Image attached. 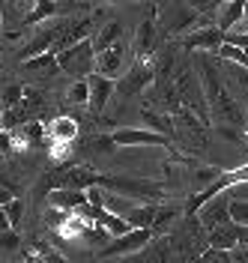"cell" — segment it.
I'll list each match as a JSON object with an SVG mask.
<instances>
[{
	"instance_id": "cell-1",
	"label": "cell",
	"mask_w": 248,
	"mask_h": 263,
	"mask_svg": "<svg viewBox=\"0 0 248 263\" xmlns=\"http://www.w3.org/2000/svg\"><path fill=\"white\" fill-rule=\"evenodd\" d=\"M198 72L203 96H206V108H209V117L215 120V126H227V129H236L245 135L248 120L242 114V105L224 87L227 78H224V69L218 66V60L209 57V54H198Z\"/></svg>"
},
{
	"instance_id": "cell-2",
	"label": "cell",
	"mask_w": 248,
	"mask_h": 263,
	"mask_svg": "<svg viewBox=\"0 0 248 263\" xmlns=\"http://www.w3.org/2000/svg\"><path fill=\"white\" fill-rule=\"evenodd\" d=\"M102 192H114V195H123V197H132L138 203H149V206H159L170 192L167 185L156 180H144V177H120V174H99L96 180Z\"/></svg>"
},
{
	"instance_id": "cell-3",
	"label": "cell",
	"mask_w": 248,
	"mask_h": 263,
	"mask_svg": "<svg viewBox=\"0 0 248 263\" xmlns=\"http://www.w3.org/2000/svg\"><path fill=\"white\" fill-rule=\"evenodd\" d=\"M57 66L60 72L66 75H75V81H87L93 72H96V51H93V42H78L72 48L60 51L57 54Z\"/></svg>"
},
{
	"instance_id": "cell-4",
	"label": "cell",
	"mask_w": 248,
	"mask_h": 263,
	"mask_svg": "<svg viewBox=\"0 0 248 263\" xmlns=\"http://www.w3.org/2000/svg\"><path fill=\"white\" fill-rule=\"evenodd\" d=\"M170 120H174V141H177L180 147H185L188 153H198V149L206 147V126H203L192 111L177 108V111L170 114Z\"/></svg>"
},
{
	"instance_id": "cell-5",
	"label": "cell",
	"mask_w": 248,
	"mask_h": 263,
	"mask_svg": "<svg viewBox=\"0 0 248 263\" xmlns=\"http://www.w3.org/2000/svg\"><path fill=\"white\" fill-rule=\"evenodd\" d=\"M156 81V57H147V60H135L132 66H129V72L117 81V93L120 96H138L144 87H149V84Z\"/></svg>"
},
{
	"instance_id": "cell-6",
	"label": "cell",
	"mask_w": 248,
	"mask_h": 263,
	"mask_svg": "<svg viewBox=\"0 0 248 263\" xmlns=\"http://www.w3.org/2000/svg\"><path fill=\"white\" fill-rule=\"evenodd\" d=\"M152 242V230H129L126 236H117L111 239L105 248H99L102 257H132V254H141L144 248Z\"/></svg>"
},
{
	"instance_id": "cell-7",
	"label": "cell",
	"mask_w": 248,
	"mask_h": 263,
	"mask_svg": "<svg viewBox=\"0 0 248 263\" xmlns=\"http://www.w3.org/2000/svg\"><path fill=\"white\" fill-rule=\"evenodd\" d=\"M111 141H114V147H165L174 153V144L167 138L149 129H117L111 132Z\"/></svg>"
},
{
	"instance_id": "cell-8",
	"label": "cell",
	"mask_w": 248,
	"mask_h": 263,
	"mask_svg": "<svg viewBox=\"0 0 248 263\" xmlns=\"http://www.w3.org/2000/svg\"><path fill=\"white\" fill-rule=\"evenodd\" d=\"M156 48H159V21H156V15H147L141 24H138V30H135L132 57L135 60L156 57Z\"/></svg>"
},
{
	"instance_id": "cell-9",
	"label": "cell",
	"mask_w": 248,
	"mask_h": 263,
	"mask_svg": "<svg viewBox=\"0 0 248 263\" xmlns=\"http://www.w3.org/2000/svg\"><path fill=\"white\" fill-rule=\"evenodd\" d=\"M96 75L108 78V81H117V78L126 75V45L123 42L96 54Z\"/></svg>"
},
{
	"instance_id": "cell-10",
	"label": "cell",
	"mask_w": 248,
	"mask_h": 263,
	"mask_svg": "<svg viewBox=\"0 0 248 263\" xmlns=\"http://www.w3.org/2000/svg\"><path fill=\"white\" fill-rule=\"evenodd\" d=\"M198 221L209 230V233H213L215 228H221V224H227V221H231V195H218V197H213L206 206H200Z\"/></svg>"
},
{
	"instance_id": "cell-11",
	"label": "cell",
	"mask_w": 248,
	"mask_h": 263,
	"mask_svg": "<svg viewBox=\"0 0 248 263\" xmlns=\"http://www.w3.org/2000/svg\"><path fill=\"white\" fill-rule=\"evenodd\" d=\"M182 48L188 51H209V54H218L221 45H224V33L218 30V27H200V30L188 33V36H182L180 39Z\"/></svg>"
},
{
	"instance_id": "cell-12",
	"label": "cell",
	"mask_w": 248,
	"mask_h": 263,
	"mask_svg": "<svg viewBox=\"0 0 248 263\" xmlns=\"http://www.w3.org/2000/svg\"><path fill=\"white\" fill-rule=\"evenodd\" d=\"M87 87H90V111H93V114L105 111V105H108L111 96L117 93V81H108V78H102L96 72L87 78Z\"/></svg>"
},
{
	"instance_id": "cell-13",
	"label": "cell",
	"mask_w": 248,
	"mask_h": 263,
	"mask_svg": "<svg viewBox=\"0 0 248 263\" xmlns=\"http://www.w3.org/2000/svg\"><path fill=\"white\" fill-rule=\"evenodd\" d=\"M87 192H72V189H54L48 192V206L60 210V213H78L81 206H87Z\"/></svg>"
},
{
	"instance_id": "cell-14",
	"label": "cell",
	"mask_w": 248,
	"mask_h": 263,
	"mask_svg": "<svg viewBox=\"0 0 248 263\" xmlns=\"http://www.w3.org/2000/svg\"><path fill=\"white\" fill-rule=\"evenodd\" d=\"M90 42H93V51H96V54L120 45V42H123V24H120V21H108V24H102L99 30L93 33Z\"/></svg>"
},
{
	"instance_id": "cell-15",
	"label": "cell",
	"mask_w": 248,
	"mask_h": 263,
	"mask_svg": "<svg viewBox=\"0 0 248 263\" xmlns=\"http://www.w3.org/2000/svg\"><path fill=\"white\" fill-rule=\"evenodd\" d=\"M21 72L24 75H30V78H51V75H57L60 72V66H57V54H39L33 60H27V63H21Z\"/></svg>"
},
{
	"instance_id": "cell-16",
	"label": "cell",
	"mask_w": 248,
	"mask_h": 263,
	"mask_svg": "<svg viewBox=\"0 0 248 263\" xmlns=\"http://www.w3.org/2000/svg\"><path fill=\"white\" fill-rule=\"evenodd\" d=\"M245 15V3H239V0H231V3H221V9H218V18H215V27L221 33H231L239 21Z\"/></svg>"
},
{
	"instance_id": "cell-17",
	"label": "cell",
	"mask_w": 248,
	"mask_h": 263,
	"mask_svg": "<svg viewBox=\"0 0 248 263\" xmlns=\"http://www.w3.org/2000/svg\"><path fill=\"white\" fill-rule=\"evenodd\" d=\"M54 18H60V3L42 0V3H36L30 9V15H24V27H42V24L54 21Z\"/></svg>"
},
{
	"instance_id": "cell-18",
	"label": "cell",
	"mask_w": 248,
	"mask_h": 263,
	"mask_svg": "<svg viewBox=\"0 0 248 263\" xmlns=\"http://www.w3.org/2000/svg\"><path fill=\"white\" fill-rule=\"evenodd\" d=\"M141 117H144V123H147L149 132L162 135V138H167V141L174 144V120H170V114H162V111L144 108V111H141Z\"/></svg>"
},
{
	"instance_id": "cell-19",
	"label": "cell",
	"mask_w": 248,
	"mask_h": 263,
	"mask_svg": "<svg viewBox=\"0 0 248 263\" xmlns=\"http://www.w3.org/2000/svg\"><path fill=\"white\" fill-rule=\"evenodd\" d=\"M239 246V228L227 221V224H221V228H215L209 233V248H218V251H233V248Z\"/></svg>"
},
{
	"instance_id": "cell-20",
	"label": "cell",
	"mask_w": 248,
	"mask_h": 263,
	"mask_svg": "<svg viewBox=\"0 0 248 263\" xmlns=\"http://www.w3.org/2000/svg\"><path fill=\"white\" fill-rule=\"evenodd\" d=\"M51 141H54V144H72V141H75V138H78V120H75V117H57V120H54V123H51Z\"/></svg>"
},
{
	"instance_id": "cell-21",
	"label": "cell",
	"mask_w": 248,
	"mask_h": 263,
	"mask_svg": "<svg viewBox=\"0 0 248 263\" xmlns=\"http://www.w3.org/2000/svg\"><path fill=\"white\" fill-rule=\"evenodd\" d=\"M24 96H27V87H24V84H18V81L3 84V87H0V105H3V111H9V108L21 105Z\"/></svg>"
},
{
	"instance_id": "cell-22",
	"label": "cell",
	"mask_w": 248,
	"mask_h": 263,
	"mask_svg": "<svg viewBox=\"0 0 248 263\" xmlns=\"http://www.w3.org/2000/svg\"><path fill=\"white\" fill-rule=\"evenodd\" d=\"M221 174H224V167H218V164H203V167H198V171L192 174V180L198 185V192H203V189H209Z\"/></svg>"
},
{
	"instance_id": "cell-23",
	"label": "cell",
	"mask_w": 248,
	"mask_h": 263,
	"mask_svg": "<svg viewBox=\"0 0 248 263\" xmlns=\"http://www.w3.org/2000/svg\"><path fill=\"white\" fill-rule=\"evenodd\" d=\"M177 206H170V210H162L159 206V213H156V221H152V236H159V233H165V230H170V224H174V218H177Z\"/></svg>"
},
{
	"instance_id": "cell-24",
	"label": "cell",
	"mask_w": 248,
	"mask_h": 263,
	"mask_svg": "<svg viewBox=\"0 0 248 263\" xmlns=\"http://www.w3.org/2000/svg\"><path fill=\"white\" fill-rule=\"evenodd\" d=\"M66 99L72 105H90V87L87 81H72L66 90Z\"/></svg>"
},
{
	"instance_id": "cell-25",
	"label": "cell",
	"mask_w": 248,
	"mask_h": 263,
	"mask_svg": "<svg viewBox=\"0 0 248 263\" xmlns=\"http://www.w3.org/2000/svg\"><path fill=\"white\" fill-rule=\"evenodd\" d=\"M231 221L236 228H248V200L231 197Z\"/></svg>"
},
{
	"instance_id": "cell-26",
	"label": "cell",
	"mask_w": 248,
	"mask_h": 263,
	"mask_svg": "<svg viewBox=\"0 0 248 263\" xmlns=\"http://www.w3.org/2000/svg\"><path fill=\"white\" fill-rule=\"evenodd\" d=\"M3 210H6V218H9V228H12V230L18 233L21 221H24V203H21V200L15 197V200H12V203H6Z\"/></svg>"
},
{
	"instance_id": "cell-27",
	"label": "cell",
	"mask_w": 248,
	"mask_h": 263,
	"mask_svg": "<svg viewBox=\"0 0 248 263\" xmlns=\"http://www.w3.org/2000/svg\"><path fill=\"white\" fill-rule=\"evenodd\" d=\"M200 263H233V257H231V251L206 248V251H203V257H200Z\"/></svg>"
},
{
	"instance_id": "cell-28",
	"label": "cell",
	"mask_w": 248,
	"mask_h": 263,
	"mask_svg": "<svg viewBox=\"0 0 248 263\" xmlns=\"http://www.w3.org/2000/svg\"><path fill=\"white\" fill-rule=\"evenodd\" d=\"M15 149V138H12V132L0 129V156H9Z\"/></svg>"
},
{
	"instance_id": "cell-29",
	"label": "cell",
	"mask_w": 248,
	"mask_h": 263,
	"mask_svg": "<svg viewBox=\"0 0 248 263\" xmlns=\"http://www.w3.org/2000/svg\"><path fill=\"white\" fill-rule=\"evenodd\" d=\"M0 246H3V248H15V246H18V233H15V230H9V233H0Z\"/></svg>"
},
{
	"instance_id": "cell-30",
	"label": "cell",
	"mask_w": 248,
	"mask_h": 263,
	"mask_svg": "<svg viewBox=\"0 0 248 263\" xmlns=\"http://www.w3.org/2000/svg\"><path fill=\"white\" fill-rule=\"evenodd\" d=\"M231 257H233L236 263H248V246H236V248L231 251Z\"/></svg>"
},
{
	"instance_id": "cell-31",
	"label": "cell",
	"mask_w": 248,
	"mask_h": 263,
	"mask_svg": "<svg viewBox=\"0 0 248 263\" xmlns=\"http://www.w3.org/2000/svg\"><path fill=\"white\" fill-rule=\"evenodd\" d=\"M12 200H15V192L0 185V206H6V203H12Z\"/></svg>"
},
{
	"instance_id": "cell-32",
	"label": "cell",
	"mask_w": 248,
	"mask_h": 263,
	"mask_svg": "<svg viewBox=\"0 0 248 263\" xmlns=\"http://www.w3.org/2000/svg\"><path fill=\"white\" fill-rule=\"evenodd\" d=\"M9 218H6V210H3V206H0V233H9Z\"/></svg>"
},
{
	"instance_id": "cell-33",
	"label": "cell",
	"mask_w": 248,
	"mask_h": 263,
	"mask_svg": "<svg viewBox=\"0 0 248 263\" xmlns=\"http://www.w3.org/2000/svg\"><path fill=\"white\" fill-rule=\"evenodd\" d=\"M120 263H147V260H144V254H132V257H123Z\"/></svg>"
},
{
	"instance_id": "cell-34",
	"label": "cell",
	"mask_w": 248,
	"mask_h": 263,
	"mask_svg": "<svg viewBox=\"0 0 248 263\" xmlns=\"http://www.w3.org/2000/svg\"><path fill=\"white\" fill-rule=\"evenodd\" d=\"M245 21H248V3H245Z\"/></svg>"
}]
</instances>
